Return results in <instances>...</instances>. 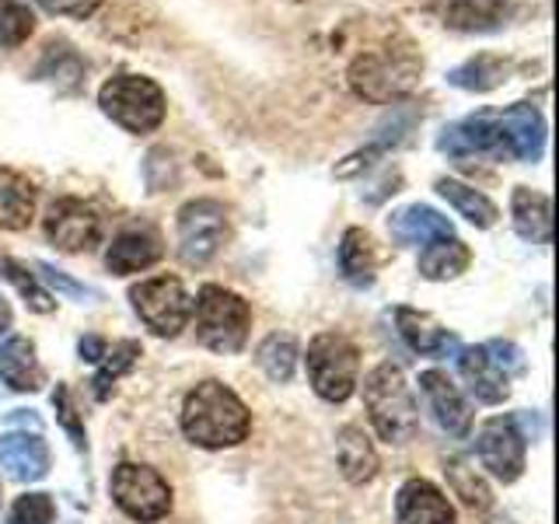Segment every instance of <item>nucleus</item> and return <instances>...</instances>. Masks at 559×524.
Here are the masks:
<instances>
[{"label":"nucleus","mask_w":559,"mask_h":524,"mask_svg":"<svg viewBox=\"0 0 559 524\" xmlns=\"http://www.w3.org/2000/svg\"><path fill=\"white\" fill-rule=\"evenodd\" d=\"M419 389H424L430 409L451 437H468L472 430V409L462 398V392L454 389V381L444 371H424L419 374Z\"/></svg>","instance_id":"nucleus-16"},{"label":"nucleus","mask_w":559,"mask_h":524,"mask_svg":"<svg viewBox=\"0 0 559 524\" xmlns=\"http://www.w3.org/2000/svg\"><path fill=\"white\" fill-rule=\"evenodd\" d=\"M112 500L133 521H162L171 511V489L151 465L122 462L112 472Z\"/></svg>","instance_id":"nucleus-8"},{"label":"nucleus","mask_w":559,"mask_h":524,"mask_svg":"<svg viewBox=\"0 0 559 524\" xmlns=\"http://www.w3.org/2000/svg\"><path fill=\"white\" fill-rule=\"evenodd\" d=\"M52 402H57L60 424L70 430V437H74V444L84 448V444H87V441H84V427L78 424V409H74V402H70V389H67V384H60L57 395H52Z\"/></svg>","instance_id":"nucleus-36"},{"label":"nucleus","mask_w":559,"mask_h":524,"mask_svg":"<svg viewBox=\"0 0 559 524\" xmlns=\"http://www.w3.org/2000/svg\"><path fill=\"white\" fill-rule=\"evenodd\" d=\"M364 406L371 413V424L378 430L381 441L389 444H409L419 419H416V402L409 395V384L402 378L395 364L374 367L364 381Z\"/></svg>","instance_id":"nucleus-3"},{"label":"nucleus","mask_w":559,"mask_h":524,"mask_svg":"<svg viewBox=\"0 0 559 524\" xmlns=\"http://www.w3.org/2000/svg\"><path fill=\"white\" fill-rule=\"evenodd\" d=\"M389 231L402 241V245H430V241H441L451 238L454 227L444 214H437L433 206L424 203H413V206H402L389 217Z\"/></svg>","instance_id":"nucleus-20"},{"label":"nucleus","mask_w":559,"mask_h":524,"mask_svg":"<svg viewBox=\"0 0 559 524\" xmlns=\"http://www.w3.org/2000/svg\"><path fill=\"white\" fill-rule=\"evenodd\" d=\"M43 4L52 11V14H67V17H92L98 8H102V0H43Z\"/></svg>","instance_id":"nucleus-37"},{"label":"nucleus","mask_w":559,"mask_h":524,"mask_svg":"<svg viewBox=\"0 0 559 524\" xmlns=\"http://www.w3.org/2000/svg\"><path fill=\"white\" fill-rule=\"evenodd\" d=\"M52 517H57V503L49 493H25L11 507L8 524H52Z\"/></svg>","instance_id":"nucleus-34"},{"label":"nucleus","mask_w":559,"mask_h":524,"mask_svg":"<svg viewBox=\"0 0 559 524\" xmlns=\"http://www.w3.org/2000/svg\"><path fill=\"white\" fill-rule=\"evenodd\" d=\"M102 112L127 133H154L165 122L168 98L162 84L144 74H116L98 92Z\"/></svg>","instance_id":"nucleus-4"},{"label":"nucleus","mask_w":559,"mask_h":524,"mask_svg":"<svg viewBox=\"0 0 559 524\" xmlns=\"http://www.w3.org/2000/svg\"><path fill=\"white\" fill-rule=\"evenodd\" d=\"M437 192L459 210V214L468 221V224H476V227H493L497 224V217H500V210H497V203L489 200V196H483L479 189H472V186H465V182H459V179H437Z\"/></svg>","instance_id":"nucleus-28"},{"label":"nucleus","mask_w":559,"mask_h":524,"mask_svg":"<svg viewBox=\"0 0 559 524\" xmlns=\"http://www.w3.org/2000/svg\"><path fill=\"white\" fill-rule=\"evenodd\" d=\"M507 74H511V63L483 52V57H472L462 67H454L448 74V81L454 87H462V92H479L483 95V92H493V87H500L507 81Z\"/></svg>","instance_id":"nucleus-29"},{"label":"nucleus","mask_w":559,"mask_h":524,"mask_svg":"<svg viewBox=\"0 0 559 524\" xmlns=\"http://www.w3.org/2000/svg\"><path fill=\"white\" fill-rule=\"evenodd\" d=\"M35 32V14L22 0H0V49H17Z\"/></svg>","instance_id":"nucleus-32"},{"label":"nucleus","mask_w":559,"mask_h":524,"mask_svg":"<svg viewBox=\"0 0 559 524\" xmlns=\"http://www.w3.org/2000/svg\"><path fill=\"white\" fill-rule=\"evenodd\" d=\"M511 14V0H448L444 25L454 32H493Z\"/></svg>","instance_id":"nucleus-24"},{"label":"nucleus","mask_w":559,"mask_h":524,"mask_svg":"<svg viewBox=\"0 0 559 524\" xmlns=\"http://www.w3.org/2000/svg\"><path fill=\"white\" fill-rule=\"evenodd\" d=\"M252 430L245 402L221 381H200L182 402V433L206 451L235 448Z\"/></svg>","instance_id":"nucleus-1"},{"label":"nucleus","mask_w":559,"mask_h":524,"mask_svg":"<svg viewBox=\"0 0 559 524\" xmlns=\"http://www.w3.org/2000/svg\"><path fill=\"white\" fill-rule=\"evenodd\" d=\"M0 378L14 392H39L43 389V367L35 360V346L22 336L0 343Z\"/></svg>","instance_id":"nucleus-23"},{"label":"nucleus","mask_w":559,"mask_h":524,"mask_svg":"<svg viewBox=\"0 0 559 524\" xmlns=\"http://www.w3.org/2000/svg\"><path fill=\"white\" fill-rule=\"evenodd\" d=\"M259 367L266 371L270 381H290L294 367H297V343L290 336H270L266 343L259 346Z\"/></svg>","instance_id":"nucleus-31"},{"label":"nucleus","mask_w":559,"mask_h":524,"mask_svg":"<svg viewBox=\"0 0 559 524\" xmlns=\"http://www.w3.org/2000/svg\"><path fill=\"white\" fill-rule=\"evenodd\" d=\"M437 151H444L454 162H465V157H507L497 112L479 109L476 116L444 127L441 136H437Z\"/></svg>","instance_id":"nucleus-11"},{"label":"nucleus","mask_w":559,"mask_h":524,"mask_svg":"<svg viewBox=\"0 0 559 524\" xmlns=\"http://www.w3.org/2000/svg\"><path fill=\"white\" fill-rule=\"evenodd\" d=\"M105 340H98V336H84L81 340V346H78V354H81V360H92V364H98L102 357H105Z\"/></svg>","instance_id":"nucleus-40"},{"label":"nucleus","mask_w":559,"mask_h":524,"mask_svg":"<svg viewBox=\"0 0 559 524\" xmlns=\"http://www.w3.org/2000/svg\"><path fill=\"white\" fill-rule=\"evenodd\" d=\"M133 311L154 336H179L192 314V297L179 276H151L130 290Z\"/></svg>","instance_id":"nucleus-7"},{"label":"nucleus","mask_w":559,"mask_h":524,"mask_svg":"<svg viewBox=\"0 0 559 524\" xmlns=\"http://www.w3.org/2000/svg\"><path fill=\"white\" fill-rule=\"evenodd\" d=\"M497 119L507 157H514V162H538L542 151H546V119H542L535 105L514 102L503 112H497Z\"/></svg>","instance_id":"nucleus-13"},{"label":"nucleus","mask_w":559,"mask_h":524,"mask_svg":"<svg viewBox=\"0 0 559 524\" xmlns=\"http://www.w3.org/2000/svg\"><path fill=\"white\" fill-rule=\"evenodd\" d=\"M35 189L22 171L0 168V227L4 231H25L35 217Z\"/></svg>","instance_id":"nucleus-22"},{"label":"nucleus","mask_w":559,"mask_h":524,"mask_svg":"<svg viewBox=\"0 0 559 524\" xmlns=\"http://www.w3.org/2000/svg\"><path fill=\"white\" fill-rule=\"evenodd\" d=\"M46 238L57 245L60 252H92L102 241V217L84 200L60 196L49 203L46 214Z\"/></svg>","instance_id":"nucleus-10"},{"label":"nucleus","mask_w":559,"mask_h":524,"mask_svg":"<svg viewBox=\"0 0 559 524\" xmlns=\"http://www.w3.org/2000/svg\"><path fill=\"white\" fill-rule=\"evenodd\" d=\"M136 357H140V343L136 340H122L112 349H105V357L98 360L102 367H98V374L92 381L95 384V398H109L112 384L130 371V367L136 364Z\"/></svg>","instance_id":"nucleus-30"},{"label":"nucleus","mask_w":559,"mask_h":524,"mask_svg":"<svg viewBox=\"0 0 559 524\" xmlns=\"http://www.w3.org/2000/svg\"><path fill=\"white\" fill-rule=\"evenodd\" d=\"M360 354L343 332H319L308 346V378L311 389L325 402H346L357 389Z\"/></svg>","instance_id":"nucleus-6"},{"label":"nucleus","mask_w":559,"mask_h":524,"mask_svg":"<svg viewBox=\"0 0 559 524\" xmlns=\"http://www.w3.org/2000/svg\"><path fill=\"white\" fill-rule=\"evenodd\" d=\"M0 468L17 483H39L49 472V448L39 433L0 437Z\"/></svg>","instance_id":"nucleus-17"},{"label":"nucleus","mask_w":559,"mask_h":524,"mask_svg":"<svg viewBox=\"0 0 559 524\" xmlns=\"http://www.w3.org/2000/svg\"><path fill=\"white\" fill-rule=\"evenodd\" d=\"M8 329H11V308L4 297H0V332H8Z\"/></svg>","instance_id":"nucleus-41"},{"label":"nucleus","mask_w":559,"mask_h":524,"mask_svg":"<svg viewBox=\"0 0 559 524\" xmlns=\"http://www.w3.org/2000/svg\"><path fill=\"white\" fill-rule=\"evenodd\" d=\"M459 367H462L468 392L479 402H486V406H500V402L511 395V378H507V371H500L497 360L486 354V346L462 349Z\"/></svg>","instance_id":"nucleus-18"},{"label":"nucleus","mask_w":559,"mask_h":524,"mask_svg":"<svg viewBox=\"0 0 559 524\" xmlns=\"http://www.w3.org/2000/svg\"><path fill=\"white\" fill-rule=\"evenodd\" d=\"M399 524H459L448 497L427 479H409L395 497Z\"/></svg>","instance_id":"nucleus-15"},{"label":"nucleus","mask_w":559,"mask_h":524,"mask_svg":"<svg viewBox=\"0 0 559 524\" xmlns=\"http://www.w3.org/2000/svg\"><path fill=\"white\" fill-rule=\"evenodd\" d=\"M419 74H424V60L416 57L413 46H381V49H367L360 57H354L346 70L349 87L374 105H392L399 98H406Z\"/></svg>","instance_id":"nucleus-2"},{"label":"nucleus","mask_w":559,"mask_h":524,"mask_svg":"<svg viewBox=\"0 0 559 524\" xmlns=\"http://www.w3.org/2000/svg\"><path fill=\"white\" fill-rule=\"evenodd\" d=\"M336 458H340L343 476L354 486H364V483H371L378 476L374 444L367 441V433L360 427H343L340 430V437H336Z\"/></svg>","instance_id":"nucleus-25"},{"label":"nucleus","mask_w":559,"mask_h":524,"mask_svg":"<svg viewBox=\"0 0 559 524\" xmlns=\"http://www.w3.org/2000/svg\"><path fill=\"white\" fill-rule=\"evenodd\" d=\"M227 238V210L217 200H189L179 210V255L189 266L210 262Z\"/></svg>","instance_id":"nucleus-9"},{"label":"nucleus","mask_w":559,"mask_h":524,"mask_svg":"<svg viewBox=\"0 0 559 524\" xmlns=\"http://www.w3.org/2000/svg\"><path fill=\"white\" fill-rule=\"evenodd\" d=\"M448 476L454 483V493H459L468 507H479V511H486V507H489V489L483 486V479L476 476V472L465 468L462 462H451Z\"/></svg>","instance_id":"nucleus-35"},{"label":"nucleus","mask_w":559,"mask_h":524,"mask_svg":"<svg viewBox=\"0 0 559 524\" xmlns=\"http://www.w3.org/2000/svg\"><path fill=\"white\" fill-rule=\"evenodd\" d=\"M162 259V241L151 231H122L109 252H105V266L116 276H130V273H144L154 262Z\"/></svg>","instance_id":"nucleus-21"},{"label":"nucleus","mask_w":559,"mask_h":524,"mask_svg":"<svg viewBox=\"0 0 559 524\" xmlns=\"http://www.w3.org/2000/svg\"><path fill=\"white\" fill-rule=\"evenodd\" d=\"M39 270H43V276L49 279L52 287H57V290H63V294H70V297H87V294H92V290H87V287L74 284V279H70V276H63L60 270H52L49 262H39Z\"/></svg>","instance_id":"nucleus-39"},{"label":"nucleus","mask_w":559,"mask_h":524,"mask_svg":"<svg viewBox=\"0 0 559 524\" xmlns=\"http://www.w3.org/2000/svg\"><path fill=\"white\" fill-rule=\"evenodd\" d=\"M479 462L489 476H497L500 483H518L524 472V437L518 433L514 419H486L479 430Z\"/></svg>","instance_id":"nucleus-12"},{"label":"nucleus","mask_w":559,"mask_h":524,"mask_svg":"<svg viewBox=\"0 0 559 524\" xmlns=\"http://www.w3.org/2000/svg\"><path fill=\"white\" fill-rule=\"evenodd\" d=\"M340 270L354 287H367L374 279L378 270V255H374V241L364 227H349L340 241Z\"/></svg>","instance_id":"nucleus-26"},{"label":"nucleus","mask_w":559,"mask_h":524,"mask_svg":"<svg viewBox=\"0 0 559 524\" xmlns=\"http://www.w3.org/2000/svg\"><path fill=\"white\" fill-rule=\"evenodd\" d=\"M511 217H514V231L524 241H532V245L552 241V200L546 192L518 186L511 196Z\"/></svg>","instance_id":"nucleus-19"},{"label":"nucleus","mask_w":559,"mask_h":524,"mask_svg":"<svg viewBox=\"0 0 559 524\" xmlns=\"http://www.w3.org/2000/svg\"><path fill=\"white\" fill-rule=\"evenodd\" d=\"M0 270L8 273V279L17 287V294L25 297V305L32 311H39V314L52 311V297L39 287V279L28 273V266H22V262H14V259H0Z\"/></svg>","instance_id":"nucleus-33"},{"label":"nucleus","mask_w":559,"mask_h":524,"mask_svg":"<svg viewBox=\"0 0 559 524\" xmlns=\"http://www.w3.org/2000/svg\"><path fill=\"white\" fill-rule=\"evenodd\" d=\"M395 325H399V336L406 340V346L413 354H424V357H448V354H459V336L448 332L441 322L433 319L427 311H413V308H395Z\"/></svg>","instance_id":"nucleus-14"},{"label":"nucleus","mask_w":559,"mask_h":524,"mask_svg":"<svg viewBox=\"0 0 559 524\" xmlns=\"http://www.w3.org/2000/svg\"><path fill=\"white\" fill-rule=\"evenodd\" d=\"M472 266V252L468 245L459 238H441V241H430L427 252L419 255V273L427 279H454L462 276Z\"/></svg>","instance_id":"nucleus-27"},{"label":"nucleus","mask_w":559,"mask_h":524,"mask_svg":"<svg viewBox=\"0 0 559 524\" xmlns=\"http://www.w3.org/2000/svg\"><path fill=\"white\" fill-rule=\"evenodd\" d=\"M486 354L497 360L500 371H521V354H518V346L493 340V343H486Z\"/></svg>","instance_id":"nucleus-38"},{"label":"nucleus","mask_w":559,"mask_h":524,"mask_svg":"<svg viewBox=\"0 0 559 524\" xmlns=\"http://www.w3.org/2000/svg\"><path fill=\"white\" fill-rule=\"evenodd\" d=\"M252 308L235 290L206 284L197 294V336L214 354H238L249 340Z\"/></svg>","instance_id":"nucleus-5"}]
</instances>
